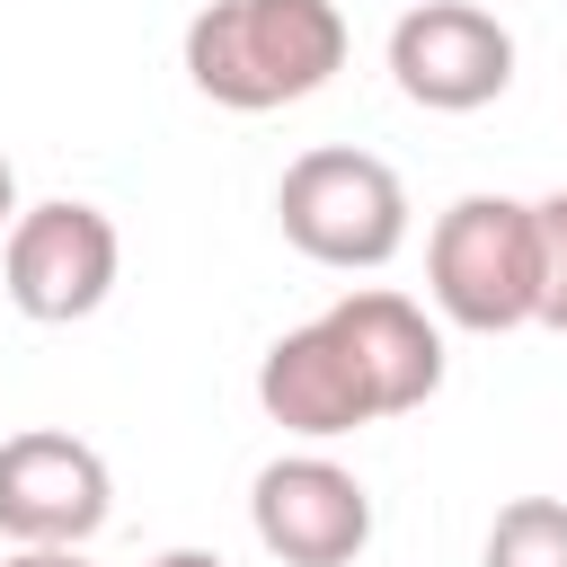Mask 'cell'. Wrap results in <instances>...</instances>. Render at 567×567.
I'll use <instances>...</instances> for the list:
<instances>
[{"instance_id": "1", "label": "cell", "mask_w": 567, "mask_h": 567, "mask_svg": "<svg viewBox=\"0 0 567 567\" xmlns=\"http://www.w3.org/2000/svg\"><path fill=\"white\" fill-rule=\"evenodd\" d=\"M434 390H443V328L390 284L328 301L319 319L284 328L257 363V408L301 443L363 434L381 416L425 408Z\"/></svg>"}, {"instance_id": "2", "label": "cell", "mask_w": 567, "mask_h": 567, "mask_svg": "<svg viewBox=\"0 0 567 567\" xmlns=\"http://www.w3.org/2000/svg\"><path fill=\"white\" fill-rule=\"evenodd\" d=\"M346 9L337 0H204L186 18V80L230 115H275L319 97L346 71Z\"/></svg>"}, {"instance_id": "3", "label": "cell", "mask_w": 567, "mask_h": 567, "mask_svg": "<svg viewBox=\"0 0 567 567\" xmlns=\"http://www.w3.org/2000/svg\"><path fill=\"white\" fill-rule=\"evenodd\" d=\"M540 284H549V239H540V204L523 195H461L434 213L425 230V292L452 328L470 337H514L540 319Z\"/></svg>"}, {"instance_id": "4", "label": "cell", "mask_w": 567, "mask_h": 567, "mask_svg": "<svg viewBox=\"0 0 567 567\" xmlns=\"http://www.w3.org/2000/svg\"><path fill=\"white\" fill-rule=\"evenodd\" d=\"M275 221H284V239H292L310 266L381 275V266L408 248V186H399L390 159L346 151V142H319V151H301V159L284 168Z\"/></svg>"}, {"instance_id": "5", "label": "cell", "mask_w": 567, "mask_h": 567, "mask_svg": "<svg viewBox=\"0 0 567 567\" xmlns=\"http://www.w3.org/2000/svg\"><path fill=\"white\" fill-rule=\"evenodd\" d=\"M115 275H124V239H115V221H106L97 204H80V195L27 204V213L9 221V239H0V284H9L18 319H35V328H71V319L106 310Z\"/></svg>"}, {"instance_id": "6", "label": "cell", "mask_w": 567, "mask_h": 567, "mask_svg": "<svg viewBox=\"0 0 567 567\" xmlns=\"http://www.w3.org/2000/svg\"><path fill=\"white\" fill-rule=\"evenodd\" d=\"M248 532L284 567H354L372 549V487L328 452H284L248 478Z\"/></svg>"}, {"instance_id": "7", "label": "cell", "mask_w": 567, "mask_h": 567, "mask_svg": "<svg viewBox=\"0 0 567 567\" xmlns=\"http://www.w3.org/2000/svg\"><path fill=\"white\" fill-rule=\"evenodd\" d=\"M115 514V478L97 443L62 425H27L0 443V540L18 549H89Z\"/></svg>"}, {"instance_id": "8", "label": "cell", "mask_w": 567, "mask_h": 567, "mask_svg": "<svg viewBox=\"0 0 567 567\" xmlns=\"http://www.w3.org/2000/svg\"><path fill=\"white\" fill-rule=\"evenodd\" d=\"M390 80L425 115H478L514 89V35L470 0H416L390 27Z\"/></svg>"}, {"instance_id": "9", "label": "cell", "mask_w": 567, "mask_h": 567, "mask_svg": "<svg viewBox=\"0 0 567 567\" xmlns=\"http://www.w3.org/2000/svg\"><path fill=\"white\" fill-rule=\"evenodd\" d=\"M478 567H567V496H514V505H496Z\"/></svg>"}, {"instance_id": "10", "label": "cell", "mask_w": 567, "mask_h": 567, "mask_svg": "<svg viewBox=\"0 0 567 567\" xmlns=\"http://www.w3.org/2000/svg\"><path fill=\"white\" fill-rule=\"evenodd\" d=\"M540 239H549V284H540V328L567 337V186L540 195Z\"/></svg>"}, {"instance_id": "11", "label": "cell", "mask_w": 567, "mask_h": 567, "mask_svg": "<svg viewBox=\"0 0 567 567\" xmlns=\"http://www.w3.org/2000/svg\"><path fill=\"white\" fill-rule=\"evenodd\" d=\"M0 567H89V558H80V549H9Z\"/></svg>"}, {"instance_id": "12", "label": "cell", "mask_w": 567, "mask_h": 567, "mask_svg": "<svg viewBox=\"0 0 567 567\" xmlns=\"http://www.w3.org/2000/svg\"><path fill=\"white\" fill-rule=\"evenodd\" d=\"M18 213H27V204H18V168H9V151H0V239H9Z\"/></svg>"}, {"instance_id": "13", "label": "cell", "mask_w": 567, "mask_h": 567, "mask_svg": "<svg viewBox=\"0 0 567 567\" xmlns=\"http://www.w3.org/2000/svg\"><path fill=\"white\" fill-rule=\"evenodd\" d=\"M151 567H230V558H221V549H159Z\"/></svg>"}]
</instances>
